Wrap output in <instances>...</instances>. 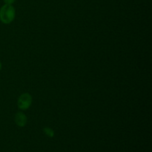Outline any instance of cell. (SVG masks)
Here are the masks:
<instances>
[{
    "instance_id": "cell-5",
    "label": "cell",
    "mask_w": 152,
    "mask_h": 152,
    "mask_svg": "<svg viewBox=\"0 0 152 152\" xmlns=\"http://www.w3.org/2000/svg\"><path fill=\"white\" fill-rule=\"evenodd\" d=\"M16 0H3V1L4 2V4H13L15 2Z\"/></svg>"
},
{
    "instance_id": "cell-2",
    "label": "cell",
    "mask_w": 152,
    "mask_h": 152,
    "mask_svg": "<svg viewBox=\"0 0 152 152\" xmlns=\"http://www.w3.org/2000/svg\"><path fill=\"white\" fill-rule=\"evenodd\" d=\"M32 102V96L29 93H23L18 98L17 107L21 111H26L31 106Z\"/></svg>"
},
{
    "instance_id": "cell-1",
    "label": "cell",
    "mask_w": 152,
    "mask_h": 152,
    "mask_svg": "<svg viewBox=\"0 0 152 152\" xmlns=\"http://www.w3.org/2000/svg\"><path fill=\"white\" fill-rule=\"evenodd\" d=\"M16 10L12 4H4L0 8V21L4 25H9L14 21Z\"/></svg>"
},
{
    "instance_id": "cell-4",
    "label": "cell",
    "mask_w": 152,
    "mask_h": 152,
    "mask_svg": "<svg viewBox=\"0 0 152 152\" xmlns=\"http://www.w3.org/2000/svg\"><path fill=\"white\" fill-rule=\"evenodd\" d=\"M43 132H44L45 134L46 135V136H48V137H54V132H53V130L52 129H50V128L49 127H45L44 129H43Z\"/></svg>"
},
{
    "instance_id": "cell-3",
    "label": "cell",
    "mask_w": 152,
    "mask_h": 152,
    "mask_svg": "<svg viewBox=\"0 0 152 152\" xmlns=\"http://www.w3.org/2000/svg\"><path fill=\"white\" fill-rule=\"evenodd\" d=\"M14 122L19 127H25L28 123V117L22 111H19L15 114Z\"/></svg>"
},
{
    "instance_id": "cell-6",
    "label": "cell",
    "mask_w": 152,
    "mask_h": 152,
    "mask_svg": "<svg viewBox=\"0 0 152 152\" xmlns=\"http://www.w3.org/2000/svg\"><path fill=\"white\" fill-rule=\"evenodd\" d=\"M1 68H2V65H1V61H0V71H1Z\"/></svg>"
}]
</instances>
